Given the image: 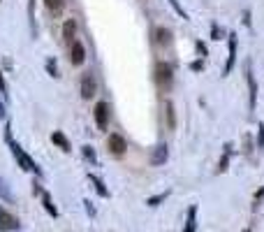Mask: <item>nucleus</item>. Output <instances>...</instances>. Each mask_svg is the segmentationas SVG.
<instances>
[{"label": "nucleus", "mask_w": 264, "mask_h": 232, "mask_svg": "<svg viewBox=\"0 0 264 232\" xmlns=\"http://www.w3.org/2000/svg\"><path fill=\"white\" fill-rule=\"evenodd\" d=\"M88 181L95 186V190H97V195H102V197H109V188L104 186V181L102 179H97L95 174H88Z\"/></svg>", "instance_id": "obj_15"}, {"label": "nucleus", "mask_w": 264, "mask_h": 232, "mask_svg": "<svg viewBox=\"0 0 264 232\" xmlns=\"http://www.w3.org/2000/svg\"><path fill=\"white\" fill-rule=\"evenodd\" d=\"M19 227V220H17V216H12L7 209H3L0 207V230L3 232H10V230H17Z\"/></svg>", "instance_id": "obj_8"}, {"label": "nucleus", "mask_w": 264, "mask_h": 232, "mask_svg": "<svg viewBox=\"0 0 264 232\" xmlns=\"http://www.w3.org/2000/svg\"><path fill=\"white\" fill-rule=\"evenodd\" d=\"M70 61H72V65H84L86 61V47L81 40H74L72 44H70Z\"/></svg>", "instance_id": "obj_6"}, {"label": "nucleus", "mask_w": 264, "mask_h": 232, "mask_svg": "<svg viewBox=\"0 0 264 232\" xmlns=\"http://www.w3.org/2000/svg\"><path fill=\"white\" fill-rule=\"evenodd\" d=\"M107 149L111 151V156H123V153L127 151V142L123 140V137H120L118 133H114V135H109Z\"/></svg>", "instance_id": "obj_5"}, {"label": "nucleus", "mask_w": 264, "mask_h": 232, "mask_svg": "<svg viewBox=\"0 0 264 232\" xmlns=\"http://www.w3.org/2000/svg\"><path fill=\"white\" fill-rule=\"evenodd\" d=\"M243 232H250V227H246V230H243Z\"/></svg>", "instance_id": "obj_32"}, {"label": "nucleus", "mask_w": 264, "mask_h": 232, "mask_svg": "<svg viewBox=\"0 0 264 232\" xmlns=\"http://www.w3.org/2000/svg\"><path fill=\"white\" fill-rule=\"evenodd\" d=\"M74 35H77V21H74V19H67L65 26H63V37H65V42L72 44L74 40H77Z\"/></svg>", "instance_id": "obj_12"}, {"label": "nucleus", "mask_w": 264, "mask_h": 232, "mask_svg": "<svg viewBox=\"0 0 264 232\" xmlns=\"http://www.w3.org/2000/svg\"><path fill=\"white\" fill-rule=\"evenodd\" d=\"M84 207H86V211H88V216L93 218V216H95V207H93V202H90V200H84Z\"/></svg>", "instance_id": "obj_27"}, {"label": "nucleus", "mask_w": 264, "mask_h": 232, "mask_svg": "<svg viewBox=\"0 0 264 232\" xmlns=\"http://www.w3.org/2000/svg\"><path fill=\"white\" fill-rule=\"evenodd\" d=\"M246 79H248V88H250V111H252L255 109V102H257V84H255L250 65H248V70H246Z\"/></svg>", "instance_id": "obj_11"}, {"label": "nucleus", "mask_w": 264, "mask_h": 232, "mask_svg": "<svg viewBox=\"0 0 264 232\" xmlns=\"http://www.w3.org/2000/svg\"><path fill=\"white\" fill-rule=\"evenodd\" d=\"M63 3H65V0H44V5H47L49 10H54V12H58L60 7H63Z\"/></svg>", "instance_id": "obj_24"}, {"label": "nucleus", "mask_w": 264, "mask_h": 232, "mask_svg": "<svg viewBox=\"0 0 264 232\" xmlns=\"http://www.w3.org/2000/svg\"><path fill=\"white\" fill-rule=\"evenodd\" d=\"M172 31L169 28H165V26H158L156 31H153V40H156V44H160V47H167V44H172Z\"/></svg>", "instance_id": "obj_10"}, {"label": "nucleus", "mask_w": 264, "mask_h": 232, "mask_svg": "<svg viewBox=\"0 0 264 232\" xmlns=\"http://www.w3.org/2000/svg\"><path fill=\"white\" fill-rule=\"evenodd\" d=\"M243 26H250V12H248V10L243 12Z\"/></svg>", "instance_id": "obj_31"}, {"label": "nucleus", "mask_w": 264, "mask_h": 232, "mask_svg": "<svg viewBox=\"0 0 264 232\" xmlns=\"http://www.w3.org/2000/svg\"><path fill=\"white\" fill-rule=\"evenodd\" d=\"M165 114H167V128L169 130H174L176 128V114H174V104L169 102H165Z\"/></svg>", "instance_id": "obj_17"}, {"label": "nucleus", "mask_w": 264, "mask_h": 232, "mask_svg": "<svg viewBox=\"0 0 264 232\" xmlns=\"http://www.w3.org/2000/svg\"><path fill=\"white\" fill-rule=\"evenodd\" d=\"M47 72L51 74L54 79H58V77H60V74H58V67H56V58H54V56H49V58H47Z\"/></svg>", "instance_id": "obj_22"}, {"label": "nucleus", "mask_w": 264, "mask_h": 232, "mask_svg": "<svg viewBox=\"0 0 264 232\" xmlns=\"http://www.w3.org/2000/svg\"><path fill=\"white\" fill-rule=\"evenodd\" d=\"M167 156H169V151H167V144H158L153 151H151V165H165L167 163Z\"/></svg>", "instance_id": "obj_9"}, {"label": "nucleus", "mask_w": 264, "mask_h": 232, "mask_svg": "<svg viewBox=\"0 0 264 232\" xmlns=\"http://www.w3.org/2000/svg\"><path fill=\"white\" fill-rule=\"evenodd\" d=\"M93 116H95L97 130H107V126H109V104L107 102H97L95 109H93Z\"/></svg>", "instance_id": "obj_3"}, {"label": "nucleus", "mask_w": 264, "mask_h": 232, "mask_svg": "<svg viewBox=\"0 0 264 232\" xmlns=\"http://www.w3.org/2000/svg\"><path fill=\"white\" fill-rule=\"evenodd\" d=\"M153 79H156L158 88L160 91H172V86H174V67L169 65V63L160 61L156 63V72H153Z\"/></svg>", "instance_id": "obj_2"}, {"label": "nucleus", "mask_w": 264, "mask_h": 232, "mask_svg": "<svg viewBox=\"0 0 264 232\" xmlns=\"http://www.w3.org/2000/svg\"><path fill=\"white\" fill-rule=\"evenodd\" d=\"M0 93L7 95V84H5V79H3V74H0Z\"/></svg>", "instance_id": "obj_30"}, {"label": "nucleus", "mask_w": 264, "mask_h": 232, "mask_svg": "<svg viewBox=\"0 0 264 232\" xmlns=\"http://www.w3.org/2000/svg\"><path fill=\"white\" fill-rule=\"evenodd\" d=\"M222 35H225V31H222L220 26L218 24L211 26V37H213V40H222Z\"/></svg>", "instance_id": "obj_25"}, {"label": "nucleus", "mask_w": 264, "mask_h": 232, "mask_svg": "<svg viewBox=\"0 0 264 232\" xmlns=\"http://www.w3.org/2000/svg\"><path fill=\"white\" fill-rule=\"evenodd\" d=\"M257 144L259 147H264V123H259V128H257Z\"/></svg>", "instance_id": "obj_28"}, {"label": "nucleus", "mask_w": 264, "mask_h": 232, "mask_svg": "<svg viewBox=\"0 0 264 232\" xmlns=\"http://www.w3.org/2000/svg\"><path fill=\"white\" fill-rule=\"evenodd\" d=\"M51 142H54L56 147H60V149H63L65 153L70 151V140H67V137H65L63 133H58V130H56V133L51 135Z\"/></svg>", "instance_id": "obj_16"}, {"label": "nucleus", "mask_w": 264, "mask_h": 232, "mask_svg": "<svg viewBox=\"0 0 264 232\" xmlns=\"http://www.w3.org/2000/svg\"><path fill=\"white\" fill-rule=\"evenodd\" d=\"M42 207L47 209V214L51 216V218H58V209H56V204H54V200H51L49 193H42Z\"/></svg>", "instance_id": "obj_14"}, {"label": "nucleus", "mask_w": 264, "mask_h": 232, "mask_svg": "<svg viewBox=\"0 0 264 232\" xmlns=\"http://www.w3.org/2000/svg\"><path fill=\"white\" fill-rule=\"evenodd\" d=\"M0 200H5V202H14L12 190H10V186H7V181H5L3 177H0Z\"/></svg>", "instance_id": "obj_18"}, {"label": "nucleus", "mask_w": 264, "mask_h": 232, "mask_svg": "<svg viewBox=\"0 0 264 232\" xmlns=\"http://www.w3.org/2000/svg\"><path fill=\"white\" fill-rule=\"evenodd\" d=\"M169 5H172V7L176 10V12L181 14V19H190V17H188V12H186V10L181 7V3H179V0H169Z\"/></svg>", "instance_id": "obj_23"}, {"label": "nucleus", "mask_w": 264, "mask_h": 232, "mask_svg": "<svg viewBox=\"0 0 264 232\" xmlns=\"http://www.w3.org/2000/svg\"><path fill=\"white\" fill-rule=\"evenodd\" d=\"M229 37V56H227V63H225V67H222V77H227L229 72H232V67H234L236 63V35L232 33Z\"/></svg>", "instance_id": "obj_7"}, {"label": "nucleus", "mask_w": 264, "mask_h": 232, "mask_svg": "<svg viewBox=\"0 0 264 232\" xmlns=\"http://www.w3.org/2000/svg\"><path fill=\"white\" fill-rule=\"evenodd\" d=\"M195 47H197L199 56H206V44L204 42H199V40H197V42H195Z\"/></svg>", "instance_id": "obj_29"}, {"label": "nucleus", "mask_w": 264, "mask_h": 232, "mask_svg": "<svg viewBox=\"0 0 264 232\" xmlns=\"http://www.w3.org/2000/svg\"><path fill=\"white\" fill-rule=\"evenodd\" d=\"M7 144H10V151L14 153V158H17V163H19V167H21V170H24V172H35L37 177H42V170H40L35 160L30 158L28 153L21 149V144H19V142H14V137L7 142Z\"/></svg>", "instance_id": "obj_1"}, {"label": "nucleus", "mask_w": 264, "mask_h": 232, "mask_svg": "<svg viewBox=\"0 0 264 232\" xmlns=\"http://www.w3.org/2000/svg\"><path fill=\"white\" fill-rule=\"evenodd\" d=\"M195 216H197V204H192V207L188 209V218H186V227H183V232H197Z\"/></svg>", "instance_id": "obj_13"}, {"label": "nucleus", "mask_w": 264, "mask_h": 232, "mask_svg": "<svg viewBox=\"0 0 264 232\" xmlns=\"http://www.w3.org/2000/svg\"><path fill=\"white\" fill-rule=\"evenodd\" d=\"M81 156H84L86 160H88L90 165H95L97 158H95V149L90 147V144H86V147H81Z\"/></svg>", "instance_id": "obj_20"}, {"label": "nucleus", "mask_w": 264, "mask_h": 232, "mask_svg": "<svg viewBox=\"0 0 264 232\" xmlns=\"http://www.w3.org/2000/svg\"><path fill=\"white\" fill-rule=\"evenodd\" d=\"M229 153H232V147H229V144H225L222 158H220V163H218V172H225V170H227V165H229Z\"/></svg>", "instance_id": "obj_19"}, {"label": "nucleus", "mask_w": 264, "mask_h": 232, "mask_svg": "<svg viewBox=\"0 0 264 232\" xmlns=\"http://www.w3.org/2000/svg\"><path fill=\"white\" fill-rule=\"evenodd\" d=\"M95 93H97V81L93 74H84L81 77V98L84 100H90V98H95Z\"/></svg>", "instance_id": "obj_4"}, {"label": "nucleus", "mask_w": 264, "mask_h": 232, "mask_svg": "<svg viewBox=\"0 0 264 232\" xmlns=\"http://www.w3.org/2000/svg\"><path fill=\"white\" fill-rule=\"evenodd\" d=\"M190 70H192V72H202V70H204V61H192Z\"/></svg>", "instance_id": "obj_26"}, {"label": "nucleus", "mask_w": 264, "mask_h": 232, "mask_svg": "<svg viewBox=\"0 0 264 232\" xmlns=\"http://www.w3.org/2000/svg\"><path fill=\"white\" fill-rule=\"evenodd\" d=\"M167 197H169V190H165V193H160V195L149 197V200H146V204H149V207H160V204L167 200Z\"/></svg>", "instance_id": "obj_21"}]
</instances>
